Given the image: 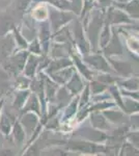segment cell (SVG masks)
<instances>
[{
  "label": "cell",
  "mask_w": 139,
  "mask_h": 156,
  "mask_svg": "<svg viewBox=\"0 0 139 156\" xmlns=\"http://www.w3.org/2000/svg\"><path fill=\"white\" fill-rule=\"evenodd\" d=\"M74 27H73V40H74V46H76L77 51L80 54L85 55L92 52L89 41H88L86 34H85L84 25L82 23L81 19H74Z\"/></svg>",
  "instance_id": "cell-2"
},
{
  "label": "cell",
  "mask_w": 139,
  "mask_h": 156,
  "mask_svg": "<svg viewBox=\"0 0 139 156\" xmlns=\"http://www.w3.org/2000/svg\"><path fill=\"white\" fill-rule=\"evenodd\" d=\"M78 109H79V95L75 96L64 107V109H62L64 112H62L61 117H60V123L64 124V123L69 122L71 119H74Z\"/></svg>",
  "instance_id": "cell-15"
},
{
  "label": "cell",
  "mask_w": 139,
  "mask_h": 156,
  "mask_svg": "<svg viewBox=\"0 0 139 156\" xmlns=\"http://www.w3.org/2000/svg\"><path fill=\"white\" fill-rule=\"evenodd\" d=\"M116 84L120 89L126 90H139V77L137 76H130L127 78H120Z\"/></svg>",
  "instance_id": "cell-26"
},
{
  "label": "cell",
  "mask_w": 139,
  "mask_h": 156,
  "mask_svg": "<svg viewBox=\"0 0 139 156\" xmlns=\"http://www.w3.org/2000/svg\"><path fill=\"white\" fill-rule=\"evenodd\" d=\"M115 0H96L95 2V7H99V9H108L113 4Z\"/></svg>",
  "instance_id": "cell-36"
},
{
  "label": "cell",
  "mask_w": 139,
  "mask_h": 156,
  "mask_svg": "<svg viewBox=\"0 0 139 156\" xmlns=\"http://www.w3.org/2000/svg\"><path fill=\"white\" fill-rule=\"evenodd\" d=\"M75 71H76L75 66H71V67L59 70V71H57V72L52 73V74L48 75V76L51 78L53 81H55L59 85H64L69 81V79L72 77V75L74 74Z\"/></svg>",
  "instance_id": "cell-20"
},
{
  "label": "cell",
  "mask_w": 139,
  "mask_h": 156,
  "mask_svg": "<svg viewBox=\"0 0 139 156\" xmlns=\"http://www.w3.org/2000/svg\"><path fill=\"white\" fill-rule=\"evenodd\" d=\"M31 94V90L25 89V90H17L15 93L14 100H12V107L16 110H21L26 104L27 100Z\"/></svg>",
  "instance_id": "cell-24"
},
{
  "label": "cell",
  "mask_w": 139,
  "mask_h": 156,
  "mask_svg": "<svg viewBox=\"0 0 139 156\" xmlns=\"http://www.w3.org/2000/svg\"><path fill=\"white\" fill-rule=\"evenodd\" d=\"M126 140L132 144L134 147L139 149V129H130L126 135Z\"/></svg>",
  "instance_id": "cell-34"
},
{
  "label": "cell",
  "mask_w": 139,
  "mask_h": 156,
  "mask_svg": "<svg viewBox=\"0 0 139 156\" xmlns=\"http://www.w3.org/2000/svg\"><path fill=\"white\" fill-rule=\"evenodd\" d=\"M15 121L16 120L12 119L11 114H7L4 110H2L1 115H0V132L4 137L11 135Z\"/></svg>",
  "instance_id": "cell-22"
},
{
  "label": "cell",
  "mask_w": 139,
  "mask_h": 156,
  "mask_svg": "<svg viewBox=\"0 0 139 156\" xmlns=\"http://www.w3.org/2000/svg\"><path fill=\"white\" fill-rule=\"evenodd\" d=\"M89 122L92 127L99 129L101 131L109 132L112 129V124L106 119V117L103 115L102 112H90L89 115Z\"/></svg>",
  "instance_id": "cell-11"
},
{
  "label": "cell",
  "mask_w": 139,
  "mask_h": 156,
  "mask_svg": "<svg viewBox=\"0 0 139 156\" xmlns=\"http://www.w3.org/2000/svg\"><path fill=\"white\" fill-rule=\"evenodd\" d=\"M122 27L127 28L129 30H134V31H136L139 34V20H134L133 23L128 24V25H123Z\"/></svg>",
  "instance_id": "cell-39"
},
{
  "label": "cell",
  "mask_w": 139,
  "mask_h": 156,
  "mask_svg": "<svg viewBox=\"0 0 139 156\" xmlns=\"http://www.w3.org/2000/svg\"><path fill=\"white\" fill-rule=\"evenodd\" d=\"M120 90L123 96L130 97V98H132V99H135V100H137V101H139V90H126L123 89H120Z\"/></svg>",
  "instance_id": "cell-37"
},
{
  "label": "cell",
  "mask_w": 139,
  "mask_h": 156,
  "mask_svg": "<svg viewBox=\"0 0 139 156\" xmlns=\"http://www.w3.org/2000/svg\"><path fill=\"white\" fill-rule=\"evenodd\" d=\"M118 31L120 34L126 36V47L129 50L130 53L133 54V56L138 57L139 56V37L135 36L134 34H128L126 31L125 28H123L122 26L118 27Z\"/></svg>",
  "instance_id": "cell-18"
},
{
  "label": "cell",
  "mask_w": 139,
  "mask_h": 156,
  "mask_svg": "<svg viewBox=\"0 0 139 156\" xmlns=\"http://www.w3.org/2000/svg\"><path fill=\"white\" fill-rule=\"evenodd\" d=\"M76 17L77 15H75L73 12L61 11L52 6V9H49V18H48L52 32L54 34L62 27L69 25L71 22H73V20L76 19Z\"/></svg>",
  "instance_id": "cell-3"
},
{
  "label": "cell",
  "mask_w": 139,
  "mask_h": 156,
  "mask_svg": "<svg viewBox=\"0 0 139 156\" xmlns=\"http://www.w3.org/2000/svg\"><path fill=\"white\" fill-rule=\"evenodd\" d=\"M102 112L112 125L120 126V125L130 124V115L117 106L108 108L106 110H103Z\"/></svg>",
  "instance_id": "cell-8"
},
{
  "label": "cell",
  "mask_w": 139,
  "mask_h": 156,
  "mask_svg": "<svg viewBox=\"0 0 139 156\" xmlns=\"http://www.w3.org/2000/svg\"><path fill=\"white\" fill-rule=\"evenodd\" d=\"M16 24L9 15L4 14L0 17V36L5 37L6 34H11Z\"/></svg>",
  "instance_id": "cell-27"
},
{
  "label": "cell",
  "mask_w": 139,
  "mask_h": 156,
  "mask_svg": "<svg viewBox=\"0 0 139 156\" xmlns=\"http://www.w3.org/2000/svg\"><path fill=\"white\" fill-rule=\"evenodd\" d=\"M16 78V82H15V87L17 90H25V89H30V84H31V80L30 78L26 77L21 73L20 75H18Z\"/></svg>",
  "instance_id": "cell-32"
},
{
  "label": "cell",
  "mask_w": 139,
  "mask_h": 156,
  "mask_svg": "<svg viewBox=\"0 0 139 156\" xmlns=\"http://www.w3.org/2000/svg\"><path fill=\"white\" fill-rule=\"evenodd\" d=\"M74 135L77 138H81L88 142L104 144L108 137V132L101 131L93 127H80L74 131Z\"/></svg>",
  "instance_id": "cell-6"
},
{
  "label": "cell",
  "mask_w": 139,
  "mask_h": 156,
  "mask_svg": "<svg viewBox=\"0 0 139 156\" xmlns=\"http://www.w3.org/2000/svg\"><path fill=\"white\" fill-rule=\"evenodd\" d=\"M40 119H41V117L32 112H27L21 114V117H20L19 120H20V122H21V124L23 125L28 137L31 136L32 132L34 131V129L36 128L37 125H39Z\"/></svg>",
  "instance_id": "cell-12"
},
{
  "label": "cell",
  "mask_w": 139,
  "mask_h": 156,
  "mask_svg": "<svg viewBox=\"0 0 139 156\" xmlns=\"http://www.w3.org/2000/svg\"><path fill=\"white\" fill-rule=\"evenodd\" d=\"M3 107H4V99L1 98V99H0V115H1L2 110H3Z\"/></svg>",
  "instance_id": "cell-41"
},
{
  "label": "cell",
  "mask_w": 139,
  "mask_h": 156,
  "mask_svg": "<svg viewBox=\"0 0 139 156\" xmlns=\"http://www.w3.org/2000/svg\"><path fill=\"white\" fill-rule=\"evenodd\" d=\"M112 5L120 7L133 20H139V0H129L127 2L114 1Z\"/></svg>",
  "instance_id": "cell-17"
},
{
  "label": "cell",
  "mask_w": 139,
  "mask_h": 156,
  "mask_svg": "<svg viewBox=\"0 0 139 156\" xmlns=\"http://www.w3.org/2000/svg\"><path fill=\"white\" fill-rule=\"evenodd\" d=\"M31 18L36 22L46 21L49 18V7L47 3L43 2H37V4L33 6V9L30 12Z\"/></svg>",
  "instance_id": "cell-23"
},
{
  "label": "cell",
  "mask_w": 139,
  "mask_h": 156,
  "mask_svg": "<svg viewBox=\"0 0 139 156\" xmlns=\"http://www.w3.org/2000/svg\"><path fill=\"white\" fill-rule=\"evenodd\" d=\"M28 50L29 53L31 54H35V55H43V49H42V45H41V41H40L39 37H34L31 42L28 44Z\"/></svg>",
  "instance_id": "cell-33"
},
{
  "label": "cell",
  "mask_w": 139,
  "mask_h": 156,
  "mask_svg": "<svg viewBox=\"0 0 139 156\" xmlns=\"http://www.w3.org/2000/svg\"><path fill=\"white\" fill-rule=\"evenodd\" d=\"M28 56V50H18L14 52L12 55H9V59L4 64V70H6L9 75L17 77L23 72Z\"/></svg>",
  "instance_id": "cell-4"
},
{
  "label": "cell",
  "mask_w": 139,
  "mask_h": 156,
  "mask_svg": "<svg viewBox=\"0 0 139 156\" xmlns=\"http://www.w3.org/2000/svg\"><path fill=\"white\" fill-rule=\"evenodd\" d=\"M116 2H127L129 0H115Z\"/></svg>",
  "instance_id": "cell-42"
},
{
  "label": "cell",
  "mask_w": 139,
  "mask_h": 156,
  "mask_svg": "<svg viewBox=\"0 0 139 156\" xmlns=\"http://www.w3.org/2000/svg\"><path fill=\"white\" fill-rule=\"evenodd\" d=\"M11 136H12V142L15 143V145L19 146H23L25 144V142L27 140V135L26 131H25L23 125L21 124L20 120H16L14 123V126H12V130L11 132Z\"/></svg>",
  "instance_id": "cell-19"
},
{
  "label": "cell",
  "mask_w": 139,
  "mask_h": 156,
  "mask_svg": "<svg viewBox=\"0 0 139 156\" xmlns=\"http://www.w3.org/2000/svg\"><path fill=\"white\" fill-rule=\"evenodd\" d=\"M136 76H137V77H139V72L137 73V74H136Z\"/></svg>",
  "instance_id": "cell-43"
},
{
  "label": "cell",
  "mask_w": 139,
  "mask_h": 156,
  "mask_svg": "<svg viewBox=\"0 0 139 156\" xmlns=\"http://www.w3.org/2000/svg\"><path fill=\"white\" fill-rule=\"evenodd\" d=\"M86 83L87 81H84V77L76 70L74 74L72 75V77L69 79V81L64 84V87L70 90L71 94L74 95V96H77V95H79L82 92Z\"/></svg>",
  "instance_id": "cell-13"
},
{
  "label": "cell",
  "mask_w": 139,
  "mask_h": 156,
  "mask_svg": "<svg viewBox=\"0 0 139 156\" xmlns=\"http://www.w3.org/2000/svg\"><path fill=\"white\" fill-rule=\"evenodd\" d=\"M35 112V114L39 115L40 117L42 115L41 101H40V98L37 97V95L33 92H31V94H30L26 104H25L24 107L21 109V114H23V112Z\"/></svg>",
  "instance_id": "cell-21"
},
{
  "label": "cell",
  "mask_w": 139,
  "mask_h": 156,
  "mask_svg": "<svg viewBox=\"0 0 139 156\" xmlns=\"http://www.w3.org/2000/svg\"><path fill=\"white\" fill-rule=\"evenodd\" d=\"M123 103H125V112L129 115L139 112V101H137V100L123 96Z\"/></svg>",
  "instance_id": "cell-30"
},
{
  "label": "cell",
  "mask_w": 139,
  "mask_h": 156,
  "mask_svg": "<svg viewBox=\"0 0 139 156\" xmlns=\"http://www.w3.org/2000/svg\"><path fill=\"white\" fill-rule=\"evenodd\" d=\"M42 55H35L29 53L28 58L26 60V64H25L24 70L22 72V74L25 75L26 77L30 78V79H33L36 77L37 74V69H39L40 60H41Z\"/></svg>",
  "instance_id": "cell-16"
},
{
  "label": "cell",
  "mask_w": 139,
  "mask_h": 156,
  "mask_svg": "<svg viewBox=\"0 0 139 156\" xmlns=\"http://www.w3.org/2000/svg\"><path fill=\"white\" fill-rule=\"evenodd\" d=\"M105 18L109 21V23L112 26H120V25L123 26V25H128L134 22V20L127 12L114 5H111L108 9H106Z\"/></svg>",
  "instance_id": "cell-7"
},
{
  "label": "cell",
  "mask_w": 139,
  "mask_h": 156,
  "mask_svg": "<svg viewBox=\"0 0 139 156\" xmlns=\"http://www.w3.org/2000/svg\"><path fill=\"white\" fill-rule=\"evenodd\" d=\"M12 37H14V40H15V43H16L17 51L18 50H27L29 42L24 37V36L21 32V29H20L17 25L12 28Z\"/></svg>",
  "instance_id": "cell-28"
},
{
  "label": "cell",
  "mask_w": 139,
  "mask_h": 156,
  "mask_svg": "<svg viewBox=\"0 0 139 156\" xmlns=\"http://www.w3.org/2000/svg\"><path fill=\"white\" fill-rule=\"evenodd\" d=\"M89 89H90V94L92 95H98L102 94V93L107 92L109 89V85L104 83V82H101L99 80L93 78L92 80L89 81Z\"/></svg>",
  "instance_id": "cell-29"
},
{
  "label": "cell",
  "mask_w": 139,
  "mask_h": 156,
  "mask_svg": "<svg viewBox=\"0 0 139 156\" xmlns=\"http://www.w3.org/2000/svg\"><path fill=\"white\" fill-rule=\"evenodd\" d=\"M106 57H115L122 56L125 51V46L120 41V34L118 31V28L115 26H112V36L107 46L102 50H100Z\"/></svg>",
  "instance_id": "cell-5"
},
{
  "label": "cell",
  "mask_w": 139,
  "mask_h": 156,
  "mask_svg": "<svg viewBox=\"0 0 139 156\" xmlns=\"http://www.w3.org/2000/svg\"><path fill=\"white\" fill-rule=\"evenodd\" d=\"M111 36H112V25L105 18L104 25H103V28L101 30L100 36H99V50H102L107 46L111 39Z\"/></svg>",
  "instance_id": "cell-25"
},
{
  "label": "cell",
  "mask_w": 139,
  "mask_h": 156,
  "mask_svg": "<svg viewBox=\"0 0 139 156\" xmlns=\"http://www.w3.org/2000/svg\"><path fill=\"white\" fill-rule=\"evenodd\" d=\"M130 128L131 129H139V112L130 115Z\"/></svg>",
  "instance_id": "cell-38"
},
{
  "label": "cell",
  "mask_w": 139,
  "mask_h": 156,
  "mask_svg": "<svg viewBox=\"0 0 139 156\" xmlns=\"http://www.w3.org/2000/svg\"><path fill=\"white\" fill-rule=\"evenodd\" d=\"M82 59L95 72H102V73L114 72L112 67L110 66L107 57L100 50H98V51H92L85 55H82Z\"/></svg>",
  "instance_id": "cell-1"
},
{
  "label": "cell",
  "mask_w": 139,
  "mask_h": 156,
  "mask_svg": "<svg viewBox=\"0 0 139 156\" xmlns=\"http://www.w3.org/2000/svg\"><path fill=\"white\" fill-rule=\"evenodd\" d=\"M74 66V62H73L72 58L70 56L68 57H59V58H51L49 65L46 67V69L44 70L45 74L50 75L54 72H57L61 69H64V68Z\"/></svg>",
  "instance_id": "cell-14"
},
{
  "label": "cell",
  "mask_w": 139,
  "mask_h": 156,
  "mask_svg": "<svg viewBox=\"0 0 139 156\" xmlns=\"http://www.w3.org/2000/svg\"><path fill=\"white\" fill-rule=\"evenodd\" d=\"M118 155H139V149L135 148L129 140H126L120 146Z\"/></svg>",
  "instance_id": "cell-31"
},
{
  "label": "cell",
  "mask_w": 139,
  "mask_h": 156,
  "mask_svg": "<svg viewBox=\"0 0 139 156\" xmlns=\"http://www.w3.org/2000/svg\"><path fill=\"white\" fill-rule=\"evenodd\" d=\"M110 66L112 67L113 71L115 74H117L122 78H127L134 75L133 65L129 60H122V59H115L114 57H107Z\"/></svg>",
  "instance_id": "cell-10"
},
{
  "label": "cell",
  "mask_w": 139,
  "mask_h": 156,
  "mask_svg": "<svg viewBox=\"0 0 139 156\" xmlns=\"http://www.w3.org/2000/svg\"><path fill=\"white\" fill-rule=\"evenodd\" d=\"M32 0H17L16 3V9H18V12H25L28 9V7L31 4Z\"/></svg>",
  "instance_id": "cell-35"
},
{
  "label": "cell",
  "mask_w": 139,
  "mask_h": 156,
  "mask_svg": "<svg viewBox=\"0 0 139 156\" xmlns=\"http://www.w3.org/2000/svg\"><path fill=\"white\" fill-rule=\"evenodd\" d=\"M70 57L72 58L73 62H74L76 70L84 77V79L86 80V81H90V80H92L93 78H95L96 72L93 71L92 69H90V68L83 62L81 54L78 53V52H75L74 50L72 49L70 52Z\"/></svg>",
  "instance_id": "cell-9"
},
{
  "label": "cell",
  "mask_w": 139,
  "mask_h": 156,
  "mask_svg": "<svg viewBox=\"0 0 139 156\" xmlns=\"http://www.w3.org/2000/svg\"><path fill=\"white\" fill-rule=\"evenodd\" d=\"M0 155H14L11 149H0Z\"/></svg>",
  "instance_id": "cell-40"
}]
</instances>
